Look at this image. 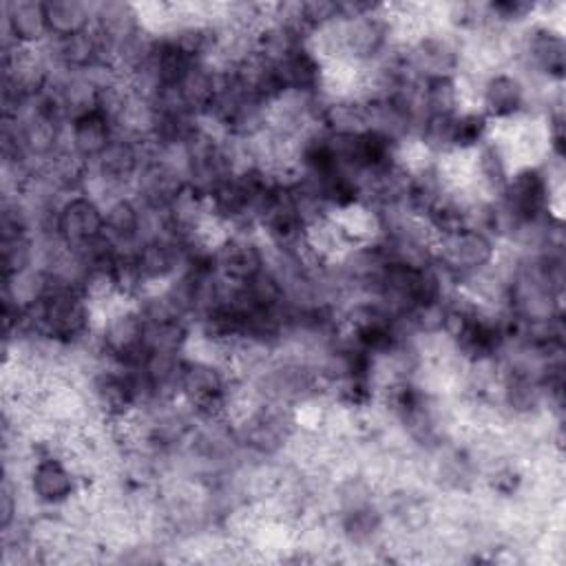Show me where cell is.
Here are the masks:
<instances>
[{"mask_svg": "<svg viewBox=\"0 0 566 566\" xmlns=\"http://www.w3.org/2000/svg\"><path fill=\"white\" fill-rule=\"evenodd\" d=\"M49 38H69L93 29L95 4L82 0H44Z\"/></svg>", "mask_w": 566, "mask_h": 566, "instance_id": "30bf717a", "label": "cell"}, {"mask_svg": "<svg viewBox=\"0 0 566 566\" xmlns=\"http://www.w3.org/2000/svg\"><path fill=\"white\" fill-rule=\"evenodd\" d=\"M27 323L49 340L73 349L93 343L97 312L82 290L51 287L42 303L27 310Z\"/></svg>", "mask_w": 566, "mask_h": 566, "instance_id": "6da1fadb", "label": "cell"}, {"mask_svg": "<svg viewBox=\"0 0 566 566\" xmlns=\"http://www.w3.org/2000/svg\"><path fill=\"white\" fill-rule=\"evenodd\" d=\"M130 259L144 294L168 285L181 272L186 248L168 234H153L130 250Z\"/></svg>", "mask_w": 566, "mask_h": 566, "instance_id": "52a82bcc", "label": "cell"}, {"mask_svg": "<svg viewBox=\"0 0 566 566\" xmlns=\"http://www.w3.org/2000/svg\"><path fill=\"white\" fill-rule=\"evenodd\" d=\"M223 281L241 285L268 268V248L259 232H226L212 250Z\"/></svg>", "mask_w": 566, "mask_h": 566, "instance_id": "8992f818", "label": "cell"}, {"mask_svg": "<svg viewBox=\"0 0 566 566\" xmlns=\"http://www.w3.org/2000/svg\"><path fill=\"white\" fill-rule=\"evenodd\" d=\"M475 106L486 115L493 126L517 122L531 113V86L515 73L495 69L478 82Z\"/></svg>", "mask_w": 566, "mask_h": 566, "instance_id": "277c9868", "label": "cell"}, {"mask_svg": "<svg viewBox=\"0 0 566 566\" xmlns=\"http://www.w3.org/2000/svg\"><path fill=\"white\" fill-rule=\"evenodd\" d=\"M22 482L40 511H60L82 495V473L46 440L31 442V462Z\"/></svg>", "mask_w": 566, "mask_h": 566, "instance_id": "7a4b0ae2", "label": "cell"}, {"mask_svg": "<svg viewBox=\"0 0 566 566\" xmlns=\"http://www.w3.org/2000/svg\"><path fill=\"white\" fill-rule=\"evenodd\" d=\"M0 265H2V276H9V274H15V272L38 265L35 234H2Z\"/></svg>", "mask_w": 566, "mask_h": 566, "instance_id": "8fae6325", "label": "cell"}, {"mask_svg": "<svg viewBox=\"0 0 566 566\" xmlns=\"http://www.w3.org/2000/svg\"><path fill=\"white\" fill-rule=\"evenodd\" d=\"M53 234L64 248L73 252H80L91 243L99 241L102 237H106L102 201H97L93 195L84 190L66 195L57 206Z\"/></svg>", "mask_w": 566, "mask_h": 566, "instance_id": "5b68a950", "label": "cell"}, {"mask_svg": "<svg viewBox=\"0 0 566 566\" xmlns=\"http://www.w3.org/2000/svg\"><path fill=\"white\" fill-rule=\"evenodd\" d=\"M117 128L113 117L99 106L73 117L66 124V146L88 166L108 148Z\"/></svg>", "mask_w": 566, "mask_h": 566, "instance_id": "ba28073f", "label": "cell"}, {"mask_svg": "<svg viewBox=\"0 0 566 566\" xmlns=\"http://www.w3.org/2000/svg\"><path fill=\"white\" fill-rule=\"evenodd\" d=\"M497 256V239L475 226H464L447 237H440L433 245V263L444 270L453 283L493 265Z\"/></svg>", "mask_w": 566, "mask_h": 566, "instance_id": "3957f363", "label": "cell"}, {"mask_svg": "<svg viewBox=\"0 0 566 566\" xmlns=\"http://www.w3.org/2000/svg\"><path fill=\"white\" fill-rule=\"evenodd\" d=\"M2 33L7 44L42 46L49 40L44 0L2 2Z\"/></svg>", "mask_w": 566, "mask_h": 566, "instance_id": "9c48e42d", "label": "cell"}]
</instances>
